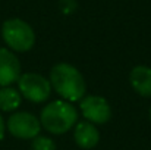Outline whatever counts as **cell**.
<instances>
[{"label": "cell", "mask_w": 151, "mask_h": 150, "mask_svg": "<svg viewBox=\"0 0 151 150\" xmlns=\"http://www.w3.org/2000/svg\"><path fill=\"white\" fill-rule=\"evenodd\" d=\"M148 115H150V119H151V106H150V112H148Z\"/></svg>", "instance_id": "4fadbf2b"}, {"label": "cell", "mask_w": 151, "mask_h": 150, "mask_svg": "<svg viewBox=\"0 0 151 150\" xmlns=\"http://www.w3.org/2000/svg\"><path fill=\"white\" fill-rule=\"evenodd\" d=\"M22 96L13 87H1L0 88V110L13 112L19 107Z\"/></svg>", "instance_id": "30bf717a"}, {"label": "cell", "mask_w": 151, "mask_h": 150, "mask_svg": "<svg viewBox=\"0 0 151 150\" xmlns=\"http://www.w3.org/2000/svg\"><path fill=\"white\" fill-rule=\"evenodd\" d=\"M21 77V62L9 49L0 47V87H9Z\"/></svg>", "instance_id": "52a82bcc"}, {"label": "cell", "mask_w": 151, "mask_h": 150, "mask_svg": "<svg viewBox=\"0 0 151 150\" xmlns=\"http://www.w3.org/2000/svg\"><path fill=\"white\" fill-rule=\"evenodd\" d=\"M16 83H18L21 96L32 103H43L51 94L50 81L40 74H35V72L21 74Z\"/></svg>", "instance_id": "277c9868"}, {"label": "cell", "mask_w": 151, "mask_h": 150, "mask_svg": "<svg viewBox=\"0 0 151 150\" xmlns=\"http://www.w3.org/2000/svg\"><path fill=\"white\" fill-rule=\"evenodd\" d=\"M129 81L132 88L144 96V97H151V68L145 65H138L132 68L129 74Z\"/></svg>", "instance_id": "9c48e42d"}, {"label": "cell", "mask_w": 151, "mask_h": 150, "mask_svg": "<svg viewBox=\"0 0 151 150\" xmlns=\"http://www.w3.org/2000/svg\"><path fill=\"white\" fill-rule=\"evenodd\" d=\"M51 90H54L66 101H79L85 96L87 84L82 74L70 63H57L51 68L50 78Z\"/></svg>", "instance_id": "6da1fadb"}, {"label": "cell", "mask_w": 151, "mask_h": 150, "mask_svg": "<svg viewBox=\"0 0 151 150\" xmlns=\"http://www.w3.org/2000/svg\"><path fill=\"white\" fill-rule=\"evenodd\" d=\"M31 150H56V143L53 138L46 137V136H37L32 138L31 143Z\"/></svg>", "instance_id": "8fae6325"}, {"label": "cell", "mask_w": 151, "mask_h": 150, "mask_svg": "<svg viewBox=\"0 0 151 150\" xmlns=\"http://www.w3.org/2000/svg\"><path fill=\"white\" fill-rule=\"evenodd\" d=\"M79 109L84 118L91 124H106L111 116L109 101L101 96H87L79 100Z\"/></svg>", "instance_id": "8992f818"}, {"label": "cell", "mask_w": 151, "mask_h": 150, "mask_svg": "<svg viewBox=\"0 0 151 150\" xmlns=\"http://www.w3.org/2000/svg\"><path fill=\"white\" fill-rule=\"evenodd\" d=\"M73 140L78 147L84 150H90L99 144L100 133L94 124H91L88 121H81V122H76V125H75Z\"/></svg>", "instance_id": "ba28073f"}, {"label": "cell", "mask_w": 151, "mask_h": 150, "mask_svg": "<svg viewBox=\"0 0 151 150\" xmlns=\"http://www.w3.org/2000/svg\"><path fill=\"white\" fill-rule=\"evenodd\" d=\"M4 133H6V124L3 121V116L0 115V141L4 138Z\"/></svg>", "instance_id": "7c38bea8"}, {"label": "cell", "mask_w": 151, "mask_h": 150, "mask_svg": "<svg viewBox=\"0 0 151 150\" xmlns=\"http://www.w3.org/2000/svg\"><path fill=\"white\" fill-rule=\"evenodd\" d=\"M1 37L7 47L15 51H28L35 44V33L32 27L19 18H12L3 22Z\"/></svg>", "instance_id": "3957f363"}, {"label": "cell", "mask_w": 151, "mask_h": 150, "mask_svg": "<svg viewBox=\"0 0 151 150\" xmlns=\"http://www.w3.org/2000/svg\"><path fill=\"white\" fill-rule=\"evenodd\" d=\"M6 128L15 138L32 140L41 131V124L37 116L29 112H15L9 116Z\"/></svg>", "instance_id": "5b68a950"}, {"label": "cell", "mask_w": 151, "mask_h": 150, "mask_svg": "<svg viewBox=\"0 0 151 150\" xmlns=\"http://www.w3.org/2000/svg\"><path fill=\"white\" fill-rule=\"evenodd\" d=\"M76 122L78 110L70 101L66 100H54L47 103L40 115L41 128L56 136L68 133L76 125Z\"/></svg>", "instance_id": "7a4b0ae2"}]
</instances>
